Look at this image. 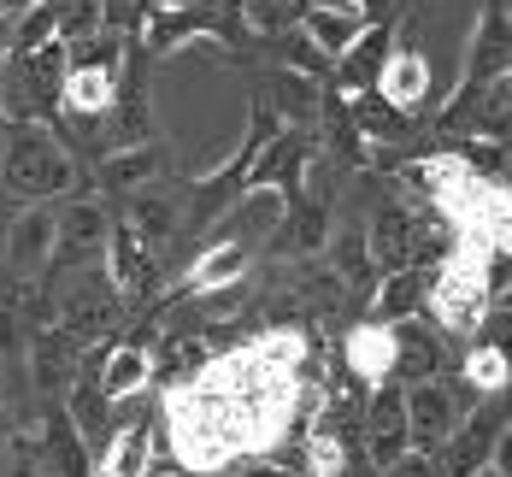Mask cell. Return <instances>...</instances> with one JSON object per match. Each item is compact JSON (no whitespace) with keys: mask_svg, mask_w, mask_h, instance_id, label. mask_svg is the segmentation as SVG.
Segmentation results:
<instances>
[{"mask_svg":"<svg viewBox=\"0 0 512 477\" xmlns=\"http://www.w3.org/2000/svg\"><path fill=\"white\" fill-rule=\"evenodd\" d=\"M124 224L148 242V248H165L177 230H183V195L177 189H165V183H142V189H130L124 195Z\"/></svg>","mask_w":512,"mask_h":477,"instance_id":"24","label":"cell"},{"mask_svg":"<svg viewBox=\"0 0 512 477\" xmlns=\"http://www.w3.org/2000/svg\"><path fill=\"white\" fill-rule=\"evenodd\" d=\"M83 342L77 336H65L59 324H36L30 330V342H24V366H30V383H36V395H65L71 389V377L83 371Z\"/></svg>","mask_w":512,"mask_h":477,"instance_id":"17","label":"cell"},{"mask_svg":"<svg viewBox=\"0 0 512 477\" xmlns=\"http://www.w3.org/2000/svg\"><path fill=\"white\" fill-rule=\"evenodd\" d=\"M224 472L230 477H301L295 466H283L277 454H242V460H230Z\"/></svg>","mask_w":512,"mask_h":477,"instance_id":"33","label":"cell"},{"mask_svg":"<svg viewBox=\"0 0 512 477\" xmlns=\"http://www.w3.org/2000/svg\"><path fill=\"white\" fill-rule=\"evenodd\" d=\"M330 230H336L330 195H318V189L307 183V189L283 195L277 224H271V254H277V260H318L324 242H330Z\"/></svg>","mask_w":512,"mask_h":477,"instance_id":"11","label":"cell"},{"mask_svg":"<svg viewBox=\"0 0 512 477\" xmlns=\"http://www.w3.org/2000/svg\"><path fill=\"white\" fill-rule=\"evenodd\" d=\"M312 0H242V24H248V36H277V30H289V24H301V12H307Z\"/></svg>","mask_w":512,"mask_h":477,"instance_id":"32","label":"cell"},{"mask_svg":"<svg viewBox=\"0 0 512 477\" xmlns=\"http://www.w3.org/2000/svg\"><path fill=\"white\" fill-rule=\"evenodd\" d=\"M383 101H395L401 112H412L418 124L430 118V106H436V77H430V59L424 48H412L407 36H395V48L383 59V71H377V83H371Z\"/></svg>","mask_w":512,"mask_h":477,"instance_id":"16","label":"cell"},{"mask_svg":"<svg viewBox=\"0 0 512 477\" xmlns=\"http://www.w3.org/2000/svg\"><path fill=\"white\" fill-rule=\"evenodd\" d=\"M89 366H95V383H101L118 407L136 401L142 389H154V354L136 336H112L101 348H89Z\"/></svg>","mask_w":512,"mask_h":477,"instance_id":"19","label":"cell"},{"mask_svg":"<svg viewBox=\"0 0 512 477\" xmlns=\"http://www.w3.org/2000/svg\"><path fill=\"white\" fill-rule=\"evenodd\" d=\"M324 6H348V12L365 18V24H371V18H395V12H401V0H324Z\"/></svg>","mask_w":512,"mask_h":477,"instance_id":"35","label":"cell"},{"mask_svg":"<svg viewBox=\"0 0 512 477\" xmlns=\"http://www.w3.org/2000/svg\"><path fill=\"white\" fill-rule=\"evenodd\" d=\"M507 436H512L507 395H483V401H471V413L454 424V436L436 448V472L442 477H471L477 466L495 460V448H501Z\"/></svg>","mask_w":512,"mask_h":477,"instance_id":"7","label":"cell"},{"mask_svg":"<svg viewBox=\"0 0 512 477\" xmlns=\"http://www.w3.org/2000/svg\"><path fill=\"white\" fill-rule=\"evenodd\" d=\"M265 48H271V65H283V71H301L312 83H324L330 77V53H318L301 36V24H289V30H277V36H259Z\"/></svg>","mask_w":512,"mask_h":477,"instance_id":"30","label":"cell"},{"mask_svg":"<svg viewBox=\"0 0 512 477\" xmlns=\"http://www.w3.org/2000/svg\"><path fill=\"white\" fill-rule=\"evenodd\" d=\"M59 83H65V42L0 53V118L6 124H48L65 136V112H59Z\"/></svg>","mask_w":512,"mask_h":477,"instance_id":"2","label":"cell"},{"mask_svg":"<svg viewBox=\"0 0 512 477\" xmlns=\"http://www.w3.org/2000/svg\"><path fill=\"white\" fill-rule=\"evenodd\" d=\"M148 466H154V424L118 419V424H112V436L101 442L95 472H89V477H142Z\"/></svg>","mask_w":512,"mask_h":477,"instance_id":"26","label":"cell"},{"mask_svg":"<svg viewBox=\"0 0 512 477\" xmlns=\"http://www.w3.org/2000/svg\"><path fill=\"white\" fill-rule=\"evenodd\" d=\"M42 42H59V0H30L6 18V48L30 53Z\"/></svg>","mask_w":512,"mask_h":477,"instance_id":"31","label":"cell"},{"mask_svg":"<svg viewBox=\"0 0 512 477\" xmlns=\"http://www.w3.org/2000/svg\"><path fill=\"white\" fill-rule=\"evenodd\" d=\"M395 366H389V383H424V377H448V336L436 324H424V313L395 318Z\"/></svg>","mask_w":512,"mask_h":477,"instance_id":"18","label":"cell"},{"mask_svg":"<svg viewBox=\"0 0 512 477\" xmlns=\"http://www.w3.org/2000/svg\"><path fill=\"white\" fill-rule=\"evenodd\" d=\"M106 224H112V218H106L101 195H71L65 207L53 212V248H48V265H42V301H48V289L65 277V271L101 265Z\"/></svg>","mask_w":512,"mask_h":477,"instance_id":"5","label":"cell"},{"mask_svg":"<svg viewBox=\"0 0 512 477\" xmlns=\"http://www.w3.org/2000/svg\"><path fill=\"white\" fill-rule=\"evenodd\" d=\"M348 112H354L359 136L371 142V154H383V148H424L418 136H424V124L412 118V112H401L395 101H383L377 89H359V95H348Z\"/></svg>","mask_w":512,"mask_h":477,"instance_id":"23","label":"cell"},{"mask_svg":"<svg viewBox=\"0 0 512 477\" xmlns=\"http://www.w3.org/2000/svg\"><path fill=\"white\" fill-rule=\"evenodd\" d=\"M36 472L42 477H89L95 472V448L83 442V430L71 424V413L42 395L36 407Z\"/></svg>","mask_w":512,"mask_h":477,"instance_id":"14","label":"cell"},{"mask_svg":"<svg viewBox=\"0 0 512 477\" xmlns=\"http://www.w3.org/2000/svg\"><path fill=\"white\" fill-rule=\"evenodd\" d=\"M106 277H112V289H118V301L130 307V313H142V307H154L159 301V283H165V265H159V248H148L124 218H112L106 224Z\"/></svg>","mask_w":512,"mask_h":477,"instance_id":"8","label":"cell"},{"mask_svg":"<svg viewBox=\"0 0 512 477\" xmlns=\"http://www.w3.org/2000/svg\"><path fill=\"white\" fill-rule=\"evenodd\" d=\"M18 442V430H12V407H0V454Z\"/></svg>","mask_w":512,"mask_h":477,"instance_id":"36","label":"cell"},{"mask_svg":"<svg viewBox=\"0 0 512 477\" xmlns=\"http://www.w3.org/2000/svg\"><path fill=\"white\" fill-rule=\"evenodd\" d=\"M148 53L136 48L130 36V53H124V71H118V95L106 106V148H130V142H154V77H148Z\"/></svg>","mask_w":512,"mask_h":477,"instance_id":"9","label":"cell"},{"mask_svg":"<svg viewBox=\"0 0 512 477\" xmlns=\"http://www.w3.org/2000/svg\"><path fill=\"white\" fill-rule=\"evenodd\" d=\"M507 342L501 336H471V348H465L460 360V389L465 401H483V395H507Z\"/></svg>","mask_w":512,"mask_h":477,"instance_id":"27","label":"cell"},{"mask_svg":"<svg viewBox=\"0 0 512 477\" xmlns=\"http://www.w3.org/2000/svg\"><path fill=\"white\" fill-rule=\"evenodd\" d=\"M383 477H442V472H436V454H418V448H407L395 466H383Z\"/></svg>","mask_w":512,"mask_h":477,"instance_id":"34","label":"cell"},{"mask_svg":"<svg viewBox=\"0 0 512 477\" xmlns=\"http://www.w3.org/2000/svg\"><path fill=\"white\" fill-rule=\"evenodd\" d=\"M130 36L95 30L83 42H65V83H59V112L77 124H101L112 95H118V71H124Z\"/></svg>","mask_w":512,"mask_h":477,"instance_id":"3","label":"cell"},{"mask_svg":"<svg viewBox=\"0 0 512 477\" xmlns=\"http://www.w3.org/2000/svg\"><path fill=\"white\" fill-rule=\"evenodd\" d=\"M512 71V24H507V0H483L471 36H465V65L460 83H489Z\"/></svg>","mask_w":512,"mask_h":477,"instance_id":"20","label":"cell"},{"mask_svg":"<svg viewBox=\"0 0 512 477\" xmlns=\"http://www.w3.org/2000/svg\"><path fill=\"white\" fill-rule=\"evenodd\" d=\"M365 254H371V271H401V265H418V201H407L395 183L377 195L371 207V224H365Z\"/></svg>","mask_w":512,"mask_h":477,"instance_id":"10","label":"cell"},{"mask_svg":"<svg viewBox=\"0 0 512 477\" xmlns=\"http://www.w3.org/2000/svg\"><path fill=\"white\" fill-rule=\"evenodd\" d=\"M401 24H407V6L395 12V18H371L365 30H359L348 48L330 59V89H342V95H359V89H371L377 83V71H383V59L395 48V36H401Z\"/></svg>","mask_w":512,"mask_h":477,"instance_id":"15","label":"cell"},{"mask_svg":"<svg viewBox=\"0 0 512 477\" xmlns=\"http://www.w3.org/2000/svg\"><path fill=\"white\" fill-rule=\"evenodd\" d=\"M318 89H324V83H312L301 71H283V65H271V71L259 77V101L277 112V124H312Z\"/></svg>","mask_w":512,"mask_h":477,"instance_id":"28","label":"cell"},{"mask_svg":"<svg viewBox=\"0 0 512 477\" xmlns=\"http://www.w3.org/2000/svg\"><path fill=\"white\" fill-rule=\"evenodd\" d=\"M336 366L342 377H354L359 389L371 383H389V366H395V330L377 324V318H354L336 342Z\"/></svg>","mask_w":512,"mask_h":477,"instance_id":"21","label":"cell"},{"mask_svg":"<svg viewBox=\"0 0 512 477\" xmlns=\"http://www.w3.org/2000/svg\"><path fill=\"white\" fill-rule=\"evenodd\" d=\"M154 177H165V148H159V142L106 148V154L89 165V189H95V195H112V201H124L130 189H142V183H154Z\"/></svg>","mask_w":512,"mask_h":477,"instance_id":"22","label":"cell"},{"mask_svg":"<svg viewBox=\"0 0 512 477\" xmlns=\"http://www.w3.org/2000/svg\"><path fill=\"white\" fill-rule=\"evenodd\" d=\"M359 30H365V18L348 12V6H324V0H312L307 12H301V36H307L318 53H330V59L348 48Z\"/></svg>","mask_w":512,"mask_h":477,"instance_id":"29","label":"cell"},{"mask_svg":"<svg viewBox=\"0 0 512 477\" xmlns=\"http://www.w3.org/2000/svg\"><path fill=\"white\" fill-rule=\"evenodd\" d=\"M507 101H512V71L489 83H454L448 101L430 106V136H483L507 142Z\"/></svg>","mask_w":512,"mask_h":477,"instance_id":"6","label":"cell"},{"mask_svg":"<svg viewBox=\"0 0 512 477\" xmlns=\"http://www.w3.org/2000/svg\"><path fill=\"white\" fill-rule=\"evenodd\" d=\"M371 301H365V318H377V324H395V318H412L424 313V295H430V265H401V271H383V277H371V289H365Z\"/></svg>","mask_w":512,"mask_h":477,"instance_id":"25","label":"cell"},{"mask_svg":"<svg viewBox=\"0 0 512 477\" xmlns=\"http://www.w3.org/2000/svg\"><path fill=\"white\" fill-rule=\"evenodd\" d=\"M83 165L48 124H6L0 130V195L18 207H53L77 195Z\"/></svg>","mask_w":512,"mask_h":477,"instance_id":"1","label":"cell"},{"mask_svg":"<svg viewBox=\"0 0 512 477\" xmlns=\"http://www.w3.org/2000/svg\"><path fill=\"white\" fill-rule=\"evenodd\" d=\"M407 401H401V383H371L365 389V407H359V460H371L377 472L395 466L407 454Z\"/></svg>","mask_w":512,"mask_h":477,"instance_id":"13","label":"cell"},{"mask_svg":"<svg viewBox=\"0 0 512 477\" xmlns=\"http://www.w3.org/2000/svg\"><path fill=\"white\" fill-rule=\"evenodd\" d=\"M124 318H130V307L118 301L106 265H83V271H71V283H59V295H53V324H59L65 336H77L83 348L112 342V336L124 330Z\"/></svg>","mask_w":512,"mask_h":477,"instance_id":"4","label":"cell"},{"mask_svg":"<svg viewBox=\"0 0 512 477\" xmlns=\"http://www.w3.org/2000/svg\"><path fill=\"white\" fill-rule=\"evenodd\" d=\"M401 401H407V442L418 454H436L448 436H454V424L465 419V389L460 383H448V377H424V383H407L401 389Z\"/></svg>","mask_w":512,"mask_h":477,"instance_id":"12","label":"cell"}]
</instances>
